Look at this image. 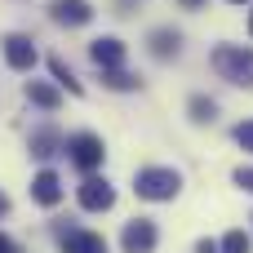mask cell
I'll list each match as a JSON object with an SVG mask.
<instances>
[{"instance_id": "obj_1", "label": "cell", "mask_w": 253, "mask_h": 253, "mask_svg": "<svg viewBox=\"0 0 253 253\" xmlns=\"http://www.w3.org/2000/svg\"><path fill=\"white\" fill-rule=\"evenodd\" d=\"M133 191L142 196V200H173L178 191H182V173L178 169H165V165H151V169H138L133 173Z\"/></svg>"}, {"instance_id": "obj_21", "label": "cell", "mask_w": 253, "mask_h": 253, "mask_svg": "<svg viewBox=\"0 0 253 253\" xmlns=\"http://www.w3.org/2000/svg\"><path fill=\"white\" fill-rule=\"evenodd\" d=\"M0 253H18V245H13L9 236H0Z\"/></svg>"}, {"instance_id": "obj_8", "label": "cell", "mask_w": 253, "mask_h": 253, "mask_svg": "<svg viewBox=\"0 0 253 253\" xmlns=\"http://www.w3.org/2000/svg\"><path fill=\"white\" fill-rule=\"evenodd\" d=\"M31 200H36V205H44V209L62 200V182H58V173H53V169H40V173L31 178Z\"/></svg>"}, {"instance_id": "obj_5", "label": "cell", "mask_w": 253, "mask_h": 253, "mask_svg": "<svg viewBox=\"0 0 253 253\" xmlns=\"http://www.w3.org/2000/svg\"><path fill=\"white\" fill-rule=\"evenodd\" d=\"M156 222H147V218H133V222H125V236H120V245L125 253H151L156 249Z\"/></svg>"}, {"instance_id": "obj_16", "label": "cell", "mask_w": 253, "mask_h": 253, "mask_svg": "<svg viewBox=\"0 0 253 253\" xmlns=\"http://www.w3.org/2000/svg\"><path fill=\"white\" fill-rule=\"evenodd\" d=\"M213 116H218V102L205 98V93H196V98H191V120H196V125H209Z\"/></svg>"}, {"instance_id": "obj_23", "label": "cell", "mask_w": 253, "mask_h": 253, "mask_svg": "<svg viewBox=\"0 0 253 253\" xmlns=\"http://www.w3.org/2000/svg\"><path fill=\"white\" fill-rule=\"evenodd\" d=\"M249 36H253V13H249Z\"/></svg>"}, {"instance_id": "obj_3", "label": "cell", "mask_w": 253, "mask_h": 253, "mask_svg": "<svg viewBox=\"0 0 253 253\" xmlns=\"http://www.w3.org/2000/svg\"><path fill=\"white\" fill-rule=\"evenodd\" d=\"M67 151H71V165L84 169V173H93V169L102 165V156H107V147H102L98 133H76V138H67Z\"/></svg>"}, {"instance_id": "obj_7", "label": "cell", "mask_w": 253, "mask_h": 253, "mask_svg": "<svg viewBox=\"0 0 253 253\" xmlns=\"http://www.w3.org/2000/svg\"><path fill=\"white\" fill-rule=\"evenodd\" d=\"M49 18L62 22V27H84V22L93 18V4H89V0H53V4H49Z\"/></svg>"}, {"instance_id": "obj_9", "label": "cell", "mask_w": 253, "mask_h": 253, "mask_svg": "<svg viewBox=\"0 0 253 253\" xmlns=\"http://www.w3.org/2000/svg\"><path fill=\"white\" fill-rule=\"evenodd\" d=\"M89 58H93L98 67H125V44H120L116 36H98V40L89 44Z\"/></svg>"}, {"instance_id": "obj_19", "label": "cell", "mask_w": 253, "mask_h": 253, "mask_svg": "<svg viewBox=\"0 0 253 253\" xmlns=\"http://www.w3.org/2000/svg\"><path fill=\"white\" fill-rule=\"evenodd\" d=\"M236 142L253 151V120H249V125H236Z\"/></svg>"}, {"instance_id": "obj_13", "label": "cell", "mask_w": 253, "mask_h": 253, "mask_svg": "<svg viewBox=\"0 0 253 253\" xmlns=\"http://www.w3.org/2000/svg\"><path fill=\"white\" fill-rule=\"evenodd\" d=\"M58 147H62V142H58V133H53V129H36V133H31V156H36V160L58 156Z\"/></svg>"}, {"instance_id": "obj_24", "label": "cell", "mask_w": 253, "mask_h": 253, "mask_svg": "<svg viewBox=\"0 0 253 253\" xmlns=\"http://www.w3.org/2000/svg\"><path fill=\"white\" fill-rule=\"evenodd\" d=\"M231 4H249V0H231Z\"/></svg>"}, {"instance_id": "obj_10", "label": "cell", "mask_w": 253, "mask_h": 253, "mask_svg": "<svg viewBox=\"0 0 253 253\" xmlns=\"http://www.w3.org/2000/svg\"><path fill=\"white\" fill-rule=\"evenodd\" d=\"M62 253H107V240L98 231H67L62 236Z\"/></svg>"}, {"instance_id": "obj_17", "label": "cell", "mask_w": 253, "mask_h": 253, "mask_svg": "<svg viewBox=\"0 0 253 253\" xmlns=\"http://www.w3.org/2000/svg\"><path fill=\"white\" fill-rule=\"evenodd\" d=\"M222 253H249V236L245 231H227L222 236Z\"/></svg>"}, {"instance_id": "obj_6", "label": "cell", "mask_w": 253, "mask_h": 253, "mask_svg": "<svg viewBox=\"0 0 253 253\" xmlns=\"http://www.w3.org/2000/svg\"><path fill=\"white\" fill-rule=\"evenodd\" d=\"M4 62L13 67V71H31L36 67V44H31V36H4Z\"/></svg>"}, {"instance_id": "obj_12", "label": "cell", "mask_w": 253, "mask_h": 253, "mask_svg": "<svg viewBox=\"0 0 253 253\" xmlns=\"http://www.w3.org/2000/svg\"><path fill=\"white\" fill-rule=\"evenodd\" d=\"M27 98L36 107H44V111H58V102H62V93L53 84H44V80H27Z\"/></svg>"}, {"instance_id": "obj_15", "label": "cell", "mask_w": 253, "mask_h": 253, "mask_svg": "<svg viewBox=\"0 0 253 253\" xmlns=\"http://www.w3.org/2000/svg\"><path fill=\"white\" fill-rule=\"evenodd\" d=\"M102 84L107 89H138V76H129L125 67H102Z\"/></svg>"}, {"instance_id": "obj_2", "label": "cell", "mask_w": 253, "mask_h": 253, "mask_svg": "<svg viewBox=\"0 0 253 253\" xmlns=\"http://www.w3.org/2000/svg\"><path fill=\"white\" fill-rule=\"evenodd\" d=\"M213 71L222 76V80H231V84H253V49L245 44H218L213 49Z\"/></svg>"}, {"instance_id": "obj_25", "label": "cell", "mask_w": 253, "mask_h": 253, "mask_svg": "<svg viewBox=\"0 0 253 253\" xmlns=\"http://www.w3.org/2000/svg\"><path fill=\"white\" fill-rule=\"evenodd\" d=\"M0 213H4V196H0Z\"/></svg>"}, {"instance_id": "obj_11", "label": "cell", "mask_w": 253, "mask_h": 253, "mask_svg": "<svg viewBox=\"0 0 253 253\" xmlns=\"http://www.w3.org/2000/svg\"><path fill=\"white\" fill-rule=\"evenodd\" d=\"M147 49H151V58H173V53L182 49V36H178V31H169V27H160V31H151Z\"/></svg>"}, {"instance_id": "obj_20", "label": "cell", "mask_w": 253, "mask_h": 253, "mask_svg": "<svg viewBox=\"0 0 253 253\" xmlns=\"http://www.w3.org/2000/svg\"><path fill=\"white\" fill-rule=\"evenodd\" d=\"M196 253H222V245H213V240H200V245H196Z\"/></svg>"}, {"instance_id": "obj_22", "label": "cell", "mask_w": 253, "mask_h": 253, "mask_svg": "<svg viewBox=\"0 0 253 253\" xmlns=\"http://www.w3.org/2000/svg\"><path fill=\"white\" fill-rule=\"evenodd\" d=\"M182 4H187V9H200V4H205V0H182Z\"/></svg>"}, {"instance_id": "obj_14", "label": "cell", "mask_w": 253, "mask_h": 253, "mask_svg": "<svg viewBox=\"0 0 253 253\" xmlns=\"http://www.w3.org/2000/svg\"><path fill=\"white\" fill-rule=\"evenodd\" d=\"M49 71H53V80H58V84H67V93H76V98L84 93V84H80V80L71 76V67H67L62 58H49Z\"/></svg>"}, {"instance_id": "obj_4", "label": "cell", "mask_w": 253, "mask_h": 253, "mask_svg": "<svg viewBox=\"0 0 253 253\" xmlns=\"http://www.w3.org/2000/svg\"><path fill=\"white\" fill-rule=\"evenodd\" d=\"M111 205H116V187H111L107 178H93V173H89V178L80 182V209H89V213H107Z\"/></svg>"}, {"instance_id": "obj_18", "label": "cell", "mask_w": 253, "mask_h": 253, "mask_svg": "<svg viewBox=\"0 0 253 253\" xmlns=\"http://www.w3.org/2000/svg\"><path fill=\"white\" fill-rule=\"evenodd\" d=\"M236 187L240 191H253V165H240L236 169Z\"/></svg>"}]
</instances>
